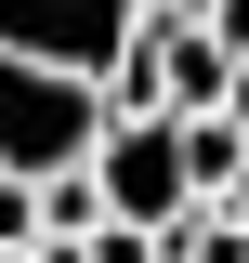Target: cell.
I'll return each mask as SVG.
<instances>
[{"label": "cell", "instance_id": "obj_6", "mask_svg": "<svg viewBox=\"0 0 249 263\" xmlns=\"http://www.w3.org/2000/svg\"><path fill=\"white\" fill-rule=\"evenodd\" d=\"M171 132H184V184H197V197H210V184H223V171H236V158H249V132H236V119H223V105H184V119H171Z\"/></svg>", "mask_w": 249, "mask_h": 263}, {"label": "cell", "instance_id": "obj_2", "mask_svg": "<svg viewBox=\"0 0 249 263\" xmlns=\"http://www.w3.org/2000/svg\"><path fill=\"white\" fill-rule=\"evenodd\" d=\"M92 184H105V211H131V224H171L184 211V132H171V105H131V119H105L92 132Z\"/></svg>", "mask_w": 249, "mask_h": 263}, {"label": "cell", "instance_id": "obj_4", "mask_svg": "<svg viewBox=\"0 0 249 263\" xmlns=\"http://www.w3.org/2000/svg\"><path fill=\"white\" fill-rule=\"evenodd\" d=\"M223 40L210 27H157V105H171V119H184V105H223Z\"/></svg>", "mask_w": 249, "mask_h": 263}, {"label": "cell", "instance_id": "obj_12", "mask_svg": "<svg viewBox=\"0 0 249 263\" xmlns=\"http://www.w3.org/2000/svg\"><path fill=\"white\" fill-rule=\"evenodd\" d=\"M144 13H157V27H197V13H210V0H144Z\"/></svg>", "mask_w": 249, "mask_h": 263}, {"label": "cell", "instance_id": "obj_9", "mask_svg": "<svg viewBox=\"0 0 249 263\" xmlns=\"http://www.w3.org/2000/svg\"><path fill=\"white\" fill-rule=\"evenodd\" d=\"M197 27H210L223 53H249V0H210V13H197Z\"/></svg>", "mask_w": 249, "mask_h": 263}, {"label": "cell", "instance_id": "obj_3", "mask_svg": "<svg viewBox=\"0 0 249 263\" xmlns=\"http://www.w3.org/2000/svg\"><path fill=\"white\" fill-rule=\"evenodd\" d=\"M144 0H0V53H39V66H105L131 40Z\"/></svg>", "mask_w": 249, "mask_h": 263}, {"label": "cell", "instance_id": "obj_11", "mask_svg": "<svg viewBox=\"0 0 249 263\" xmlns=\"http://www.w3.org/2000/svg\"><path fill=\"white\" fill-rule=\"evenodd\" d=\"M27 263H92V250H79V237H27Z\"/></svg>", "mask_w": 249, "mask_h": 263}, {"label": "cell", "instance_id": "obj_10", "mask_svg": "<svg viewBox=\"0 0 249 263\" xmlns=\"http://www.w3.org/2000/svg\"><path fill=\"white\" fill-rule=\"evenodd\" d=\"M223 119H236V132H249V53H236V66H223Z\"/></svg>", "mask_w": 249, "mask_h": 263}, {"label": "cell", "instance_id": "obj_5", "mask_svg": "<svg viewBox=\"0 0 249 263\" xmlns=\"http://www.w3.org/2000/svg\"><path fill=\"white\" fill-rule=\"evenodd\" d=\"M27 184H39V237H92V224H105V184H92V158L27 171Z\"/></svg>", "mask_w": 249, "mask_h": 263}, {"label": "cell", "instance_id": "obj_8", "mask_svg": "<svg viewBox=\"0 0 249 263\" xmlns=\"http://www.w3.org/2000/svg\"><path fill=\"white\" fill-rule=\"evenodd\" d=\"M27 237H39V184H27V171H0V250H27Z\"/></svg>", "mask_w": 249, "mask_h": 263}, {"label": "cell", "instance_id": "obj_1", "mask_svg": "<svg viewBox=\"0 0 249 263\" xmlns=\"http://www.w3.org/2000/svg\"><path fill=\"white\" fill-rule=\"evenodd\" d=\"M92 132H105V79L92 66L0 53V171H66V158H92Z\"/></svg>", "mask_w": 249, "mask_h": 263}, {"label": "cell", "instance_id": "obj_7", "mask_svg": "<svg viewBox=\"0 0 249 263\" xmlns=\"http://www.w3.org/2000/svg\"><path fill=\"white\" fill-rule=\"evenodd\" d=\"M79 250H92V263H157V224H131V211H105V224L79 237Z\"/></svg>", "mask_w": 249, "mask_h": 263}]
</instances>
